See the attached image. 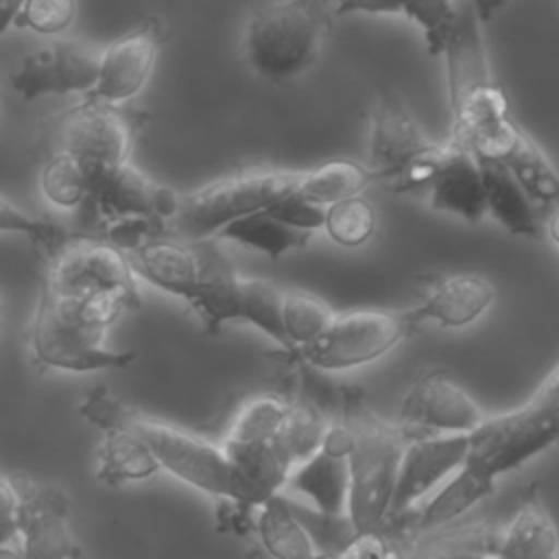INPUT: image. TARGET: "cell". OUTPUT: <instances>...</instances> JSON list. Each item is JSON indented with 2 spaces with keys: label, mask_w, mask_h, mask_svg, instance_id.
<instances>
[{
  "label": "cell",
  "mask_w": 559,
  "mask_h": 559,
  "mask_svg": "<svg viewBox=\"0 0 559 559\" xmlns=\"http://www.w3.org/2000/svg\"><path fill=\"white\" fill-rule=\"evenodd\" d=\"M452 138L478 157L504 159L524 131L511 118L504 90L491 74L483 22L469 0H461L459 17L443 48Z\"/></svg>",
  "instance_id": "cell-1"
},
{
  "label": "cell",
  "mask_w": 559,
  "mask_h": 559,
  "mask_svg": "<svg viewBox=\"0 0 559 559\" xmlns=\"http://www.w3.org/2000/svg\"><path fill=\"white\" fill-rule=\"evenodd\" d=\"M131 308L118 295H66L41 290L31 330V352L48 369L87 373L124 367L133 352L105 345L109 325Z\"/></svg>",
  "instance_id": "cell-2"
},
{
  "label": "cell",
  "mask_w": 559,
  "mask_h": 559,
  "mask_svg": "<svg viewBox=\"0 0 559 559\" xmlns=\"http://www.w3.org/2000/svg\"><path fill=\"white\" fill-rule=\"evenodd\" d=\"M345 424L354 435L347 511L358 533L380 531L391 511L408 437L400 424H391L371 413L360 395H347Z\"/></svg>",
  "instance_id": "cell-3"
},
{
  "label": "cell",
  "mask_w": 559,
  "mask_h": 559,
  "mask_svg": "<svg viewBox=\"0 0 559 559\" xmlns=\"http://www.w3.org/2000/svg\"><path fill=\"white\" fill-rule=\"evenodd\" d=\"M338 0H269L245 26V57L269 81H286L314 59Z\"/></svg>",
  "instance_id": "cell-4"
},
{
  "label": "cell",
  "mask_w": 559,
  "mask_h": 559,
  "mask_svg": "<svg viewBox=\"0 0 559 559\" xmlns=\"http://www.w3.org/2000/svg\"><path fill=\"white\" fill-rule=\"evenodd\" d=\"M299 177L301 170L273 166H251L223 175L179 194L170 231L190 242L216 238L236 218L264 210L295 192Z\"/></svg>",
  "instance_id": "cell-5"
},
{
  "label": "cell",
  "mask_w": 559,
  "mask_h": 559,
  "mask_svg": "<svg viewBox=\"0 0 559 559\" xmlns=\"http://www.w3.org/2000/svg\"><path fill=\"white\" fill-rule=\"evenodd\" d=\"M146 122L148 114L142 109L83 96L79 103L50 118L37 148L39 153L66 151L74 155L85 166L92 181L131 162L133 144Z\"/></svg>",
  "instance_id": "cell-6"
},
{
  "label": "cell",
  "mask_w": 559,
  "mask_h": 559,
  "mask_svg": "<svg viewBox=\"0 0 559 559\" xmlns=\"http://www.w3.org/2000/svg\"><path fill=\"white\" fill-rule=\"evenodd\" d=\"M129 426L138 430L151 445L162 469L175 478L203 493L253 504L249 489L229 459L223 441L216 443L192 428H183L140 411H133Z\"/></svg>",
  "instance_id": "cell-7"
},
{
  "label": "cell",
  "mask_w": 559,
  "mask_h": 559,
  "mask_svg": "<svg viewBox=\"0 0 559 559\" xmlns=\"http://www.w3.org/2000/svg\"><path fill=\"white\" fill-rule=\"evenodd\" d=\"M46 262L44 288L66 295H118L131 308L142 304L129 253L100 234L68 231Z\"/></svg>",
  "instance_id": "cell-8"
},
{
  "label": "cell",
  "mask_w": 559,
  "mask_h": 559,
  "mask_svg": "<svg viewBox=\"0 0 559 559\" xmlns=\"http://www.w3.org/2000/svg\"><path fill=\"white\" fill-rule=\"evenodd\" d=\"M411 328L408 310L354 308L336 312L325 332L297 354L314 369L345 371L389 354Z\"/></svg>",
  "instance_id": "cell-9"
},
{
  "label": "cell",
  "mask_w": 559,
  "mask_h": 559,
  "mask_svg": "<svg viewBox=\"0 0 559 559\" xmlns=\"http://www.w3.org/2000/svg\"><path fill=\"white\" fill-rule=\"evenodd\" d=\"M559 441V417L520 404L487 419L469 432L467 461L498 478Z\"/></svg>",
  "instance_id": "cell-10"
},
{
  "label": "cell",
  "mask_w": 559,
  "mask_h": 559,
  "mask_svg": "<svg viewBox=\"0 0 559 559\" xmlns=\"http://www.w3.org/2000/svg\"><path fill=\"white\" fill-rule=\"evenodd\" d=\"M177 205L179 192L157 183L129 162L94 177L87 199L79 210L98 234L105 225L127 216H155L170 225Z\"/></svg>",
  "instance_id": "cell-11"
},
{
  "label": "cell",
  "mask_w": 559,
  "mask_h": 559,
  "mask_svg": "<svg viewBox=\"0 0 559 559\" xmlns=\"http://www.w3.org/2000/svg\"><path fill=\"white\" fill-rule=\"evenodd\" d=\"M100 52L74 41L52 39L28 52L11 72V87L26 100L41 96L90 94L98 83Z\"/></svg>",
  "instance_id": "cell-12"
},
{
  "label": "cell",
  "mask_w": 559,
  "mask_h": 559,
  "mask_svg": "<svg viewBox=\"0 0 559 559\" xmlns=\"http://www.w3.org/2000/svg\"><path fill=\"white\" fill-rule=\"evenodd\" d=\"M20 489L17 544L28 559H74L81 548L70 528L68 496L22 474L13 476Z\"/></svg>",
  "instance_id": "cell-13"
},
{
  "label": "cell",
  "mask_w": 559,
  "mask_h": 559,
  "mask_svg": "<svg viewBox=\"0 0 559 559\" xmlns=\"http://www.w3.org/2000/svg\"><path fill=\"white\" fill-rule=\"evenodd\" d=\"M487 415L476 400L443 373L421 376L400 404V426L406 437L474 432Z\"/></svg>",
  "instance_id": "cell-14"
},
{
  "label": "cell",
  "mask_w": 559,
  "mask_h": 559,
  "mask_svg": "<svg viewBox=\"0 0 559 559\" xmlns=\"http://www.w3.org/2000/svg\"><path fill=\"white\" fill-rule=\"evenodd\" d=\"M164 41L166 26L159 17H144L127 28L100 50L98 83L83 96L109 103L131 100L146 85Z\"/></svg>",
  "instance_id": "cell-15"
},
{
  "label": "cell",
  "mask_w": 559,
  "mask_h": 559,
  "mask_svg": "<svg viewBox=\"0 0 559 559\" xmlns=\"http://www.w3.org/2000/svg\"><path fill=\"white\" fill-rule=\"evenodd\" d=\"M432 142L391 90H378L369 107V168L376 179L393 181L413 162L426 155Z\"/></svg>",
  "instance_id": "cell-16"
},
{
  "label": "cell",
  "mask_w": 559,
  "mask_h": 559,
  "mask_svg": "<svg viewBox=\"0 0 559 559\" xmlns=\"http://www.w3.org/2000/svg\"><path fill=\"white\" fill-rule=\"evenodd\" d=\"M467 454L469 432L411 437L404 448L389 518H397L430 496L467 461Z\"/></svg>",
  "instance_id": "cell-17"
},
{
  "label": "cell",
  "mask_w": 559,
  "mask_h": 559,
  "mask_svg": "<svg viewBox=\"0 0 559 559\" xmlns=\"http://www.w3.org/2000/svg\"><path fill=\"white\" fill-rule=\"evenodd\" d=\"M426 194L432 210L459 216L467 223H478L485 218V183L476 153L450 135L445 140L439 170Z\"/></svg>",
  "instance_id": "cell-18"
},
{
  "label": "cell",
  "mask_w": 559,
  "mask_h": 559,
  "mask_svg": "<svg viewBox=\"0 0 559 559\" xmlns=\"http://www.w3.org/2000/svg\"><path fill=\"white\" fill-rule=\"evenodd\" d=\"M199 284L188 301L199 314L207 332H216L223 323L240 319V280L231 260L216 245V238L197 240Z\"/></svg>",
  "instance_id": "cell-19"
},
{
  "label": "cell",
  "mask_w": 559,
  "mask_h": 559,
  "mask_svg": "<svg viewBox=\"0 0 559 559\" xmlns=\"http://www.w3.org/2000/svg\"><path fill=\"white\" fill-rule=\"evenodd\" d=\"M496 299V286L478 273L443 277L432 290L408 310L413 325L435 321L441 328H465L483 317Z\"/></svg>",
  "instance_id": "cell-20"
},
{
  "label": "cell",
  "mask_w": 559,
  "mask_h": 559,
  "mask_svg": "<svg viewBox=\"0 0 559 559\" xmlns=\"http://www.w3.org/2000/svg\"><path fill=\"white\" fill-rule=\"evenodd\" d=\"M133 271L164 293L190 301L199 284V253L194 242L175 234L157 236L129 253Z\"/></svg>",
  "instance_id": "cell-21"
},
{
  "label": "cell",
  "mask_w": 559,
  "mask_h": 559,
  "mask_svg": "<svg viewBox=\"0 0 559 559\" xmlns=\"http://www.w3.org/2000/svg\"><path fill=\"white\" fill-rule=\"evenodd\" d=\"M478 162L483 170L487 214L513 236L537 238L542 231L539 205L531 199L511 168L500 159L478 157Z\"/></svg>",
  "instance_id": "cell-22"
},
{
  "label": "cell",
  "mask_w": 559,
  "mask_h": 559,
  "mask_svg": "<svg viewBox=\"0 0 559 559\" xmlns=\"http://www.w3.org/2000/svg\"><path fill=\"white\" fill-rule=\"evenodd\" d=\"M559 555V533L539 489L533 485L502 533H498V559H552Z\"/></svg>",
  "instance_id": "cell-23"
},
{
  "label": "cell",
  "mask_w": 559,
  "mask_h": 559,
  "mask_svg": "<svg viewBox=\"0 0 559 559\" xmlns=\"http://www.w3.org/2000/svg\"><path fill=\"white\" fill-rule=\"evenodd\" d=\"M461 0H338L336 17L352 13L402 15L424 31L430 55H441L459 17Z\"/></svg>",
  "instance_id": "cell-24"
},
{
  "label": "cell",
  "mask_w": 559,
  "mask_h": 559,
  "mask_svg": "<svg viewBox=\"0 0 559 559\" xmlns=\"http://www.w3.org/2000/svg\"><path fill=\"white\" fill-rule=\"evenodd\" d=\"M349 483V459L319 448L312 456L290 469L286 487L306 496L310 504L321 511L347 513Z\"/></svg>",
  "instance_id": "cell-25"
},
{
  "label": "cell",
  "mask_w": 559,
  "mask_h": 559,
  "mask_svg": "<svg viewBox=\"0 0 559 559\" xmlns=\"http://www.w3.org/2000/svg\"><path fill=\"white\" fill-rule=\"evenodd\" d=\"M496 478L478 465L465 461L452 476H448L421 504L417 513V531H435L459 515L467 513L476 502L493 491Z\"/></svg>",
  "instance_id": "cell-26"
},
{
  "label": "cell",
  "mask_w": 559,
  "mask_h": 559,
  "mask_svg": "<svg viewBox=\"0 0 559 559\" xmlns=\"http://www.w3.org/2000/svg\"><path fill=\"white\" fill-rule=\"evenodd\" d=\"M96 450V476L107 485L146 480L162 469L151 445L131 426L103 432Z\"/></svg>",
  "instance_id": "cell-27"
},
{
  "label": "cell",
  "mask_w": 559,
  "mask_h": 559,
  "mask_svg": "<svg viewBox=\"0 0 559 559\" xmlns=\"http://www.w3.org/2000/svg\"><path fill=\"white\" fill-rule=\"evenodd\" d=\"M255 531L262 550L273 559H319L308 531L282 493L258 507Z\"/></svg>",
  "instance_id": "cell-28"
},
{
  "label": "cell",
  "mask_w": 559,
  "mask_h": 559,
  "mask_svg": "<svg viewBox=\"0 0 559 559\" xmlns=\"http://www.w3.org/2000/svg\"><path fill=\"white\" fill-rule=\"evenodd\" d=\"M310 236V231L288 225L271 207H264L242 218H236L234 223L223 227V231L216 238L240 242L275 260L288 251L304 249Z\"/></svg>",
  "instance_id": "cell-29"
},
{
  "label": "cell",
  "mask_w": 559,
  "mask_h": 559,
  "mask_svg": "<svg viewBox=\"0 0 559 559\" xmlns=\"http://www.w3.org/2000/svg\"><path fill=\"white\" fill-rule=\"evenodd\" d=\"M373 170L360 162L336 157L321 162L308 170H301L297 192L319 205H332L354 194H362L369 181H373Z\"/></svg>",
  "instance_id": "cell-30"
},
{
  "label": "cell",
  "mask_w": 559,
  "mask_h": 559,
  "mask_svg": "<svg viewBox=\"0 0 559 559\" xmlns=\"http://www.w3.org/2000/svg\"><path fill=\"white\" fill-rule=\"evenodd\" d=\"M500 162L511 168L539 207H555L559 203V170L526 133Z\"/></svg>",
  "instance_id": "cell-31"
},
{
  "label": "cell",
  "mask_w": 559,
  "mask_h": 559,
  "mask_svg": "<svg viewBox=\"0 0 559 559\" xmlns=\"http://www.w3.org/2000/svg\"><path fill=\"white\" fill-rule=\"evenodd\" d=\"M39 186L44 197L63 210L81 207L90 192V173L66 151L41 153Z\"/></svg>",
  "instance_id": "cell-32"
},
{
  "label": "cell",
  "mask_w": 559,
  "mask_h": 559,
  "mask_svg": "<svg viewBox=\"0 0 559 559\" xmlns=\"http://www.w3.org/2000/svg\"><path fill=\"white\" fill-rule=\"evenodd\" d=\"M284 288H280L271 280L262 277H245L240 280V319L271 336L277 345L290 349L282 306H284Z\"/></svg>",
  "instance_id": "cell-33"
},
{
  "label": "cell",
  "mask_w": 559,
  "mask_h": 559,
  "mask_svg": "<svg viewBox=\"0 0 559 559\" xmlns=\"http://www.w3.org/2000/svg\"><path fill=\"white\" fill-rule=\"evenodd\" d=\"M290 511L297 515V520L308 531L319 559H336L341 557L352 542L360 535L349 511L347 513H328L312 504L297 502L293 498H286Z\"/></svg>",
  "instance_id": "cell-34"
},
{
  "label": "cell",
  "mask_w": 559,
  "mask_h": 559,
  "mask_svg": "<svg viewBox=\"0 0 559 559\" xmlns=\"http://www.w3.org/2000/svg\"><path fill=\"white\" fill-rule=\"evenodd\" d=\"M336 317L334 308L319 295L306 290H286L282 319L290 349H299L317 341Z\"/></svg>",
  "instance_id": "cell-35"
},
{
  "label": "cell",
  "mask_w": 559,
  "mask_h": 559,
  "mask_svg": "<svg viewBox=\"0 0 559 559\" xmlns=\"http://www.w3.org/2000/svg\"><path fill=\"white\" fill-rule=\"evenodd\" d=\"M376 223L373 203L362 194H354L328 205L323 229L341 247H360L373 236Z\"/></svg>",
  "instance_id": "cell-36"
},
{
  "label": "cell",
  "mask_w": 559,
  "mask_h": 559,
  "mask_svg": "<svg viewBox=\"0 0 559 559\" xmlns=\"http://www.w3.org/2000/svg\"><path fill=\"white\" fill-rule=\"evenodd\" d=\"M286 408L288 404L273 395H260L249 400L234 417L223 441L247 443V441H266L277 437Z\"/></svg>",
  "instance_id": "cell-37"
},
{
  "label": "cell",
  "mask_w": 559,
  "mask_h": 559,
  "mask_svg": "<svg viewBox=\"0 0 559 559\" xmlns=\"http://www.w3.org/2000/svg\"><path fill=\"white\" fill-rule=\"evenodd\" d=\"M328 428L330 426L323 421L319 411L310 404H288L280 428V439L295 465L312 456L323 445Z\"/></svg>",
  "instance_id": "cell-38"
},
{
  "label": "cell",
  "mask_w": 559,
  "mask_h": 559,
  "mask_svg": "<svg viewBox=\"0 0 559 559\" xmlns=\"http://www.w3.org/2000/svg\"><path fill=\"white\" fill-rule=\"evenodd\" d=\"M74 17L76 0H24L15 11L9 28L59 35L72 26Z\"/></svg>",
  "instance_id": "cell-39"
},
{
  "label": "cell",
  "mask_w": 559,
  "mask_h": 559,
  "mask_svg": "<svg viewBox=\"0 0 559 559\" xmlns=\"http://www.w3.org/2000/svg\"><path fill=\"white\" fill-rule=\"evenodd\" d=\"M0 229L2 231H17L31 238V242L44 251V255L48 258L59 245L61 240L68 236V231L46 218L39 216H31L24 210L15 207L7 197H2L0 201Z\"/></svg>",
  "instance_id": "cell-40"
},
{
  "label": "cell",
  "mask_w": 559,
  "mask_h": 559,
  "mask_svg": "<svg viewBox=\"0 0 559 559\" xmlns=\"http://www.w3.org/2000/svg\"><path fill=\"white\" fill-rule=\"evenodd\" d=\"M79 413L103 432L129 426L133 408H129L120 397H116L107 386H94L85 391Z\"/></svg>",
  "instance_id": "cell-41"
},
{
  "label": "cell",
  "mask_w": 559,
  "mask_h": 559,
  "mask_svg": "<svg viewBox=\"0 0 559 559\" xmlns=\"http://www.w3.org/2000/svg\"><path fill=\"white\" fill-rule=\"evenodd\" d=\"M282 221H286L293 227H299L304 231L314 234L317 229H323L325 223V205H319L306 197H301L297 190L286 194L284 199L269 205Z\"/></svg>",
  "instance_id": "cell-42"
},
{
  "label": "cell",
  "mask_w": 559,
  "mask_h": 559,
  "mask_svg": "<svg viewBox=\"0 0 559 559\" xmlns=\"http://www.w3.org/2000/svg\"><path fill=\"white\" fill-rule=\"evenodd\" d=\"M496 546H498V533L478 528L474 533H467L465 539L454 542L441 550L426 552L417 559H498Z\"/></svg>",
  "instance_id": "cell-43"
},
{
  "label": "cell",
  "mask_w": 559,
  "mask_h": 559,
  "mask_svg": "<svg viewBox=\"0 0 559 559\" xmlns=\"http://www.w3.org/2000/svg\"><path fill=\"white\" fill-rule=\"evenodd\" d=\"M0 546L17 544L20 489L13 476H2L0 480Z\"/></svg>",
  "instance_id": "cell-44"
},
{
  "label": "cell",
  "mask_w": 559,
  "mask_h": 559,
  "mask_svg": "<svg viewBox=\"0 0 559 559\" xmlns=\"http://www.w3.org/2000/svg\"><path fill=\"white\" fill-rule=\"evenodd\" d=\"M336 559H395L393 548L389 542L380 535V531L360 533L352 546Z\"/></svg>",
  "instance_id": "cell-45"
},
{
  "label": "cell",
  "mask_w": 559,
  "mask_h": 559,
  "mask_svg": "<svg viewBox=\"0 0 559 559\" xmlns=\"http://www.w3.org/2000/svg\"><path fill=\"white\" fill-rule=\"evenodd\" d=\"M524 404H528L535 411L559 417V362L548 371V376L537 384V389Z\"/></svg>",
  "instance_id": "cell-46"
},
{
  "label": "cell",
  "mask_w": 559,
  "mask_h": 559,
  "mask_svg": "<svg viewBox=\"0 0 559 559\" xmlns=\"http://www.w3.org/2000/svg\"><path fill=\"white\" fill-rule=\"evenodd\" d=\"M469 2H472L474 11H476V15L480 17L483 24L493 20L502 11V7L507 4V0H469Z\"/></svg>",
  "instance_id": "cell-47"
},
{
  "label": "cell",
  "mask_w": 559,
  "mask_h": 559,
  "mask_svg": "<svg viewBox=\"0 0 559 559\" xmlns=\"http://www.w3.org/2000/svg\"><path fill=\"white\" fill-rule=\"evenodd\" d=\"M22 2H24V0H0V4H2V33L9 31L11 20H13V15H15V11L20 9Z\"/></svg>",
  "instance_id": "cell-48"
},
{
  "label": "cell",
  "mask_w": 559,
  "mask_h": 559,
  "mask_svg": "<svg viewBox=\"0 0 559 559\" xmlns=\"http://www.w3.org/2000/svg\"><path fill=\"white\" fill-rule=\"evenodd\" d=\"M546 234L559 247V203L555 207H550V216L546 221Z\"/></svg>",
  "instance_id": "cell-49"
},
{
  "label": "cell",
  "mask_w": 559,
  "mask_h": 559,
  "mask_svg": "<svg viewBox=\"0 0 559 559\" xmlns=\"http://www.w3.org/2000/svg\"><path fill=\"white\" fill-rule=\"evenodd\" d=\"M0 559H28V557L24 555L20 544H7V546H0Z\"/></svg>",
  "instance_id": "cell-50"
},
{
  "label": "cell",
  "mask_w": 559,
  "mask_h": 559,
  "mask_svg": "<svg viewBox=\"0 0 559 559\" xmlns=\"http://www.w3.org/2000/svg\"><path fill=\"white\" fill-rule=\"evenodd\" d=\"M247 559H273V557H269V555L262 550V546H253V548H249Z\"/></svg>",
  "instance_id": "cell-51"
},
{
  "label": "cell",
  "mask_w": 559,
  "mask_h": 559,
  "mask_svg": "<svg viewBox=\"0 0 559 559\" xmlns=\"http://www.w3.org/2000/svg\"><path fill=\"white\" fill-rule=\"evenodd\" d=\"M552 559H559V555H557V557H552Z\"/></svg>",
  "instance_id": "cell-52"
},
{
  "label": "cell",
  "mask_w": 559,
  "mask_h": 559,
  "mask_svg": "<svg viewBox=\"0 0 559 559\" xmlns=\"http://www.w3.org/2000/svg\"><path fill=\"white\" fill-rule=\"evenodd\" d=\"M74 559H81V557H74Z\"/></svg>",
  "instance_id": "cell-53"
}]
</instances>
